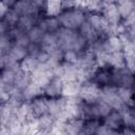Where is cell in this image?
<instances>
[{"mask_svg":"<svg viewBox=\"0 0 135 135\" xmlns=\"http://www.w3.org/2000/svg\"><path fill=\"white\" fill-rule=\"evenodd\" d=\"M102 123L109 127L112 131H121L122 128L124 127L122 115L117 110H113L105 118H103Z\"/></svg>","mask_w":135,"mask_h":135,"instance_id":"obj_10","label":"cell"},{"mask_svg":"<svg viewBox=\"0 0 135 135\" xmlns=\"http://www.w3.org/2000/svg\"><path fill=\"white\" fill-rule=\"evenodd\" d=\"M63 80L57 76H55L43 89V94L47 98H56L62 96L63 89Z\"/></svg>","mask_w":135,"mask_h":135,"instance_id":"obj_9","label":"cell"},{"mask_svg":"<svg viewBox=\"0 0 135 135\" xmlns=\"http://www.w3.org/2000/svg\"><path fill=\"white\" fill-rule=\"evenodd\" d=\"M33 82V76L30 73H25L21 70L17 71L16 76H15V81L14 85L21 92H23L31 83Z\"/></svg>","mask_w":135,"mask_h":135,"instance_id":"obj_14","label":"cell"},{"mask_svg":"<svg viewBox=\"0 0 135 135\" xmlns=\"http://www.w3.org/2000/svg\"><path fill=\"white\" fill-rule=\"evenodd\" d=\"M77 35H78V31H76V30L61 27L57 32V36L59 39V47L63 52L72 50V44H73L75 38L77 37Z\"/></svg>","mask_w":135,"mask_h":135,"instance_id":"obj_7","label":"cell"},{"mask_svg":"<svg viewBox=\"0 0 135 135\" xmlns=\"http://www.w3.org/2000/svg\"><path fill=\"white\" fill-rule=\"evenodd\" d=\"M100 89L97 83L92 80H86L81 82L80 90H79V98L88 103H95L100 99Z\"/></svg>","mask_w":135,"mask_h":135,"instance_id":"obj_2","label":"cell"},{"mask_svg":"<svg viewBox=\"0 0 135 135\" xmlns=\"http://www.w3.org/2000/svg\"><path fill=\"white\" fill-rule=\"evenodd\" d=\"M49 114H51L58 121L66 120V98L64 96L49 98Z\"/></svg>","mask_w":135,"mask_h":135,"instance_id":"obj_4","label":"cell"},{"mask_svg":"<svg viewBox=\"0 0 135 135\" xmlns=\"http://www.w3.org/2000/svg\"><path fill=\"white\" fill-rule=\"evenodd\" d=\"M108 64H109V66L114 68V69L126 68V64H124V53L123 52H116V53L109 54Z\"/></svg>","mask_w":135,"mask_h":135,"instance_id":"obj_20","label":"cell"},{"mask_svg":"<svg viewBox=\"0 0 135 135\" xmlns=\"http://www.w3.org/2000/svg\"><path fill=\"white\" fill-rule=\"evenodd\" d=\"M27 36L31 40V42H35V43H41L44 35H45V32L37 24L35 25L34 27H32L27 33Z\"/></svg>","mask_w":135,"mask_h":135,"instance_id":"obj_24","label":"cell"},{"mask_svg":"<svg viewBox=\"0 0 135 135\" xmlns=\"http://www.w3.org/2000/svg\"><path fill=\"white\" fill-rule=\"evenodd\" d=\"M55 76L61 78L63 80V82L79 81L80 70L77 64H72V63L62 61L59 64V66L55 70Z\"/></svg>","mask_w":135,"mask_h":135,"instance_id":"obj_5","label":"cell"},{"mask_svg":"<svg viewBox=\"0 0 135 135\" xmlns=\"http://www.w3.org/2000/svg\"><path fill=\"white\" fill-rule=\"evenodd\" d=\"M112 84L117 88H130L132 89L135 84V74L122 69L112 68Z\"/></svg>","mask_w":135,"mask_h":135,"instance_id":"obj_3","label":"cell"},{"mask_svg":"<svg viewBox=\"0 0 135 135\" xmlns=\"http://www.w3.org/2000/svg\"><path fill=\"white\" fill-rule=\"evenodd\" d=\"M118 96L127 105L134 99L133 90L130 88H118Z\"/></svg>","mask_w":135,"mask_h":135,"instance_id":"obj_27","label":"cell"},{"mask_svg":"<svg viewBox=\"0 0 135 135\" xmlns=\"http://www.w3.org/2000/svg\"><path fill=\"white\" fill-rule=\"evenodd\" d=\"M19 18H20V16H19L13 8H11V9L6 13V15H5L1 20L4 21L5 23H7V24L12 27V26H16V25H17V23H18V21H19Z\"/></svg>","mask_w":135,"mask_h":135,"instance_id":"obj_28","label":"cell"},{"mask_svg":"<svg viewBox=\"0 0 135 135\" xmlns=\"http://www.w3.org/2000/svg\"><path fill=\"white\" fill-rule=\"evenodd\" d=\"M22 94H23L24 101H32L36 97L44 95L43 94V89L41 86H39L37 83H35L34 81L22 92Z\"/></svg>","mask_w":135,"mask_h":135,"instance_id":"obj_15","label":"cell"},{"mask_svg":"<svg viewBox=\"0 0 135 135\" xmlns=\"http://www.w3.org/2000/svg\"><path fill=\"white\" fill-rule=\"evenodd\" d=\"M116 5L118 8V13L122 19V21L124 19H127L131 13L134 9V1L131 0H120V1H116Z\"/></svg>","mask_w":135,"mask_h":135,"instance_id":"obj_19","label":"cell"},{"mask_svg":"<svg viewBox=\"0 0 135 135\" xmlns=\"http://www.w3.org/2000/svg\"><path fill=\"white\" fill-rule=\"evenodd\" d=\"M113 132H114V131H112L109 127H107L105 124L101 123V124L98 127V129H97L95 135H112Z\"/></svg>","mask_w":135,"mask_h":135,"instance_id":"obj_32","label":"cell"},{"mask_svg":"<svg viewBox=\"0 0 135 135\" xmlns=\"http://www.w3.org/2000/svg\"><path fill=\"white\" fill-rule=\"evenodd\" d=\"M26 50H27V54L35 58H37L43 52V47L41 43H35V42H31L30 45L26 47Z\"/></svg>","mask_w":135,"mask_h":135,"instance_id":"obj_30","label":"cell"},{"mask_svg":"<svg viewBox=\"0 0 135 135\" xmlns=\"http://www.w3.org/2000/svg\"><path fill=\"white\" fill-rule=\"evenodd\" d=\"M120 133L121 135H135V130L131 127H123Z\"/></svg>","mask_w":135,"mask_h":135,"instance_id":"obj_34","label":"cell"},{"mask_svg":"<svg viewBox=\"0 0 135 135\" xmlns=\"http://www.w3.org/2000/svg\"><path fill=\"white\" fill-rule=\"evenodd\" d=\"M47 100L49 98L44 95L36 97L35 99H33L32 101H30L32 110L34 112V114L37 116V118L39 116H42L44 114L49 113V105H47Z\"/></svg>","mask_w":135,"mask_h":135,"instance_id":"obj_13","label":"cell"},{"mask_svg":"<svg viewBox=\"0 0 135 135\" xmlns=\"http://www.w3.org/2000/svg\"><path fill=\"white\" fill-rule=\"evenodd\" d=\"M39 61L37 58L35 57H32L30 55H27L20 63H19V68L21 71L25 72V73H30V74H33L37 68L39 66Z\"/></svg>","mask_w":135,"mask_h":135,"instance_id":"obj_18","label":"cell"},{"mask_svg":"<svg viewBox=\"0 0 135 135\" xmlns=\"http://www.w3.org/2000/svg\"><path fill=\"white\" fill-rule=\"evenodd\" d=\"M9 9H11V7H9L4 1H2V2L0 3V18L2 19V18L6 15V13H7Z\"/></svg>","mask_w":135,"mask_h":135,"instance_id":"obj_33","label":"cell"},{"mask_svg":"<svg viewBox=\"0 0 135 135\" xmlns=\"http://www.w3.org/2000/svg\"><path fill=\"white\" fill-rule=\"evenodd\" d=\"M39 22V19L32 16V15H24V16H20L19 21L17 23V26L22 30L23 32L27 33L32 27H34L35 25H37Z\"/></svg>","mask_w":135,"mask_h":135,"instance_id":"obj_17","label":"cell"},{"mask_svg":"<svg viewBox=\"0 0 135 135\" xmlns=\"http://www.w3.org/2000/svg\"><path fill=\"white\" fill-rule=\"evenodd\" d=\"M41 45H42L43 50L59 46V39H58L57 33H45V35L41 41Z\"/></svg>","mask_w":135,"mask_h":135,"instance_id":"obj_23","label":"cell"},{"mask_svg":"<svg viewBox=\"0 0 135 135\" xmlns=\"http://www.w3.org/2000/svg\"><path fill=\"white\" fill-rule=\"evenodd\" d=\"M38 25L45 33H57L62 27L58 17H46V16H44L42 19L39 20Z\"/></svg>","mask_w":135,"mask_h":135,"instance_id":"obj_11","label":"cell"},{"mask_svg":"<svg viewBox=\"0 0 135 135\" xmlns=\"http://www.w3.org/2000/svg\"><path fill=\"white\" fill-rule=\"evenodd\" d=\"M79 57H80V53H77V52H75L73 50L65 51L63 53V62L77 64L78 61H79Z\"/></svg>","mask_w":135,"mask_h":135,"instance_id":"obj_29","label":"cell"},{"mask_svg":"<svg viewBox=\"0 0 135 135\" xmlns=\"http://www.w3.org/2000/svg\"><path fill=\"white\" fill-rule=\"evenodd\" d=\"M132 90H133V94H134V99H135V84H134V86L132 88Z\"/></svg>","mask_w":135,"mask_h":135,"instance_id":"obj_36","label":"cell"},{"mask_svg":"<svg viewBox=\"0 0 135 135\" xmlns=\"http://www.w3.org/2000/svg\"><path fill=\"white\" fill-rule=\"evenodd\" d=\"M91 80L97 83L99 86L112 84V68L111 66H101V68L98 66V69L93 74Z\"/></svg>","mask_w":135,"mask_h":135,"instance_id":"obj_8","label":"cell"},{"mask_svg":"<svg viewBox=\"0 0 135 135\" xmlns=\"http://www.w3.org/2000/svg\"><path fill=\"white\" fill-rule=\"evenodd\" d=\"M19 70H13V69H1V77H0V86L4 85H11L14 84L16 73Z\"/></svg>","mask_w":135,"mask_h":135,"instance_id":"obj_22","label":"cell"},{"mask_svg":"<svg viewBox=\"0 0 135 135\" xmlns=\"http://www.w3.org/2000/svg\"><path fill=\"white\" fill-rule=\"evenodd\" d=\"M80 84H81V82H79V81L64 82L63 89H62V96H64V97L78 96L79 90H80Z\"/></svg>","mask_w":135,"mask_h":135,"instance_id":"obj_21","label":"cell"},{"mask_svg":"<svg viewBox=\"0 0 135 135\" xmlns=\"http://www.w3.org/2000/svg\"><path fill=\"white\" fill-rule=\"evenodd\" d=\"M86 18H88V13L79 7L65 9L58 16V19L62 27L76 30V31H78V28L86 20Z\"/></svg>","mask_w":135,"mask_h":135,"instance_id":"obj_1","label":"cell"},{"mask_svg":"<svg viewBox=\"0 0 135 135\" xmlns=\"http://www.w3.org/2000/svg\"><path fill=\"white\" fill-rule=\"evenodd\" d=\"M101 123H102V120H100V119H88V120H84L83 130L88 133V135H95L98 127Z\"/></svg>","mask_w":135,"mask_h":135,"instance_id":"obj_25","label":"cell"},{"mask_svg":"<svg viewBox=\"0 0 135 135\" xmlns=\"http://www.w3.org/2000/svg\"><path fill=\"white\" fill-rule=\"evenodd\" d=\"M96 105H97V110H98L99 118H100L101 120H102L103 118H105V117L113 111L112 107H111L109 103H107L105 101L101 100V99H99V100L96 102Z\"/></svg>","mask_w":135,"mask_h":135,"instance_id":"obj_26","label":"cell"},{"mask_svg":"<svg viewBox=\"0 0 135 135\" xmlns=\"http://www.w3.org/2000/svg\"><path fill=\"white\" fill-rule=\"evenodd\" d=\"M65 135H78L84 128V120L81 118H72L63 122Z\"/></svg>","mask_w":135,"mask_h":135,"instance_id":"obj_12","label":"cell"},{"mask_svg":"<svg viewBox=\"0 0 135 135\" xmlns=\"http://www.w3.org/2000/svg\"><path fill=\"white\" fill-rule=\"evenodd\" d=\"M30 43H31V40H30V38H28V36H27L26 33H24L23 35H21V36L15 41V44H18V45L23 46V47H27V46L30 45Z\"/></svg>","mask_w":135,"mask_h":135,"instance_id":"obj_31","label":"cell"},{"mask_svg":"<svg viewBox=\"0 0 135 135\" xmlns=\"http://www.w3.org/2000/svg\"><path fill=\"white\" fill-rule=\"evenodd\" d=\"M101 14L108 21L110 26H118L122 22V19L118 13L116 1H103Z\"/></svg>","mask_w":135,"mask_h":135,"instance_id":"obj_6","label":"cell"},{"mask_svg":"<svg viewBox=\"0 0 135 135\" xmlns=\"http://www.w3.org/2000/svg\"><path fill=\"white\" fill-rule=\"evenodd\" d=\"M62 12H63L62 1H55V0L46 1L45 9H44V14L46 17H58Z\"/></svg>","mask_w":135,"mask_h":135,"instance_id":"obj_16","label":"cell"},{"mask_svg":"<svg viewBox=\"0 0 135 135\" xmlns=\"http://www.w3.org/2000/svg\"><path fill=\"white\" fill-rule=\"evenodd\" d=\"M78 135H88V133H86V132H85V131L83 130V131H81V132H80V133H79Z\"/></svg>","mask_w":135,"mask_h":135,"instance_id":"obj_35","label":"cell"}]
</instances>
